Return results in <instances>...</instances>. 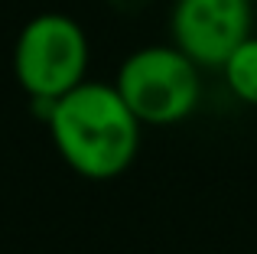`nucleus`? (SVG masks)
Masks as SVG:
<instances>
[{
  "label": "nucleus",
  "instance_id": "f257e3e1",
  "mask_svg": "<svg viewBox=\"0 0 257 254\" xmlns=\"http://www.w3.org/2000/svg\"><path fill=\"white\" fill-rule=\"evenodd\" d=\"M46 131L72 173L91 183L124 176L140 153L144 124L137 121L114 82L88 78L69 95L56 98Z\"/></svg>",
  "mask_w": 257,
  "mask_h": 254
},
{
  "label": "nucleus",
  "instance_id": "f03ea898",
  "mask_svg": "<svg viewBox=\"0 0 257 254\" xmlns=\"http://www.w3.org/2000/svg\"><path fill=\"white\" fill-rule=\"evenodd\" d=\"M91 43L75 17L46 10L20 26L10 52L13 82L26 101H56L88 82Z\"/></svg>",
  "mask_w": 257,
  "mask_h": 254
},
{
  "label": "nucleus",
  "instance_id": "7ed1b4c3",
  "mask_svg": "<svg viewBox=\"0 0 257 254\" xmlns=\"http://www.w3.org/2000/svg\"><path fill=\"white\" fill-rule=\"evenodd\" d=\"M114 88L144 127H173L199 111L202 69L173 43H150L117 65Z\"/></svg>",
  "mask_w": 257,
  "mask_h": 254
},
{
  "label": "nucleus",
  "instance_id": "20e7f679",
  "mask_svg": "<svg viewBox=\"0 0 257 254\" xmlns=\"http://www.w3.org/2000/svg\"><path fill=\"white\" fill-rule=\"evenodd\" d=\"M254 36V0H173L170 43L199 69H221Z\"/></svg>",
  "mask_w": 257,
  "mask_h": 254
},
{
  "label": "nucleus",
  "instance_id": "39448f33",
  "mask_svg": "<svg viewBox=\"0 0 257 254\" xmlns=\"http://www.w3.org/2000/svg\"><path fill=\"white\" fill-rule=\"evenodd\" d=\"M221 82L225 88L247 108H257V33L247 36L221 65Z\"/></svg>",
  "mask_w": 257,
  "mask_h": 254
}]
</instances>
